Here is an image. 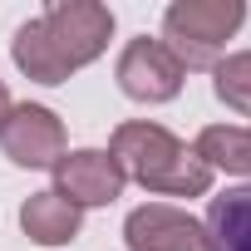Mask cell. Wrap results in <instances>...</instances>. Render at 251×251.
Instances as JSON below:
<instances>
[{"mask_svg": "<svg viewBox=\"0 0 251 251\" xmlns=\"http://www.w3.org/2000/svg\"><path fill=\"white\" fill-rule=\"evenodd\" d=\"M108 158L123 168V177L158 192V197H207L212 192V168L163 123L133 118L118 123L108 138Z\"/></svg>", "mask_w": 251, "mask_h": 251, "instance_id": "obj_1", "label": "cell"}, {"mask_svg": "<svg viewBox=\"0 0 251 251\" xmlns=\"http://www.w3.org/2000/svg\"><path fill=\"white\" fill-rule=\"evenodd\" d=\"M246 25L241 0H173L163 10V45L187 69H217L226 54V40Z\"/></svg>", "mask_w": 251, "mask_h": 251, "instance_id": "obj_2", "label": "cell"}, {"mask_svg": "<svg viewBox=\"0 0 251 251\" xmlns=\"http://www.w3.org/2000/svg\"><path fill=\"white\" fill-rule=\"evenodd\" d=\"M40 25H45L54 54L69 64V74L94 64L108 50V40H113V10L99 5V0H54L40 15Z\"/></svg>", "mask_w": 251, "mask_h": 251, "instance_id": "obj_3", "label": "cell"}, {"mask_svg": "<svg viewBox=\"0 0 251 251\" xmlns=\"http://www.w3.org/2000/svg\"><path fill=\"white\" fill-rule=\"evenodd\" d=\"M113 79H118V89L128 94L133 103H173L182 94L187 74H182V64L173 59V50L163 40L138 35V40L123 45V54L113 64Z\"/></svg>", "mask_w": 251, "mask_h": 251, "instance_id": "obj_4", "label": "cell"}, {"mask_svg": "<svg viewBox=\"0 0 251 251\" xmlns=\"http://www.w3.org/2000/svg\"><path fill=\"white\" fill-rule=\"evenodd\" d=\"M123 246L128 251H212L207 226L173 207V202H143L123 217Z\"/></svg>", "mask_w": 251, "mask_h": 251, "instance_id": "obj_5", "label": "cell"}, {"mask_svg": "<svg viewBox=\"0 0 251 251\" xmlns=\"http://www.w3.org/2000/svg\"><path fill=\"white\" fill-rule=\"evenodd\" d=\"M0 148L15 168H54L64 158V123L45 103H15L0 123Z\"/></svg>", "mask_w": 251, "mask_h": 251, "instance_id": "obj_6", "label": "cell"}, {"mask_svg": "<svg viewBox=\"0 0 251 251\" xmlns=\"http://www.w3.org/2000/svg\"><path fill=\"white\" fill-rule=\"evenodd\" d=\"M123 187H128V177H123V168L103 153V148H74L54 163V192L69 202V207H108L123 197Z\"/></svg>", "mask_w": 251, "mask_h": 251, "instance_id": "obj_7", "label": "cell"}, {"mask_svg": "<svg viewBox=\"0 0 251 251\" xmlns=\"http://www.w3.org/2000/svg\"><path fill=\"white\" fill-rule=\"evenodd\" d=\"M20 231H25L35 246H69V241H79V231H84V212L69 207L54 187H50V192H30V197L20 202Z\"/></svg>", "mask_w": 251, "mask_h": 251, "instance_id": "obj_8", "label": "cell"}, {"mask_svg": "<svg viewBox=\"0 0 251 251\" xmlns=\"http://www.w3.org/2000/svg\"><path fill=\"white\" fill-rule=\"evenodd\" d=\"M202 226H207V246L212 251H251V182L212 197Z\"/></svg>", "mask_w": 251, "mask_h": 251, "instance_id": "obj_9", "label": "cell"}, {"mask_svg": "<svg viewBox=\"0 0 251 251\" xmlns=\"http://www.w3.org/2000/svg\"><path fill=\"white\" fill-rule=\"evenodd\" d=\"M192 153L212 168V173H231V177H251V128L236 123H207L197 133Z\"/></svg>", "mask_w": 251, "mask_h": 251, "instance_id": "obj_10", "label": "cell"}, {"mask_svg": "<svg viewBox=\"0 0 251 251\" xmlns=\"http://www.w3.org/2000/svg\"><path fill=\"white\" fill-rule=\"evenodd\" d=\"M10 59H15V69H20L25 79H35V84H64V79H69V64L54 54V45H50L40 15L25 20V25L15 30V40H10Z\"/></svg>", "mask_w": 251, "mask_h": 251, "instance_id": "obj_11", "label": "cell"}, {"mask_svg": "<svg viewBox=\"0 0 251 251\" xmlns=\"http://www.w3.org/2000/svg\"><path fill=\"white\" fill-rule=\"evenodd\" d=\"M212 89H217V99H222L231 113H246V118H251V50L222 54L217 69H212Z\"/></svg>", "mask_w": 251, "mask_h": 251, "instance_id": "obj_12", "label": "cell"}, {"mask_svg": "<svg viewBox=\"0 0 251 251\" xmlns=\"http://www.w3.org/2000/svg\"><path fill=\"white\" fill-rule=\"evenodd\" d=\"M10 108H15V103H10V89H5V79H0V123L10 118Z\"/></svg>", "mask_w": 251, "mask_h": 251, "instance_id": "obj_13", "label": "cell"}]
</instances>
